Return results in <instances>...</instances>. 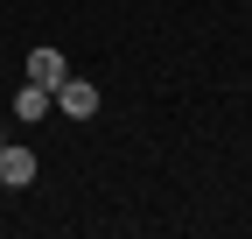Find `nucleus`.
I'll use <instances>...</instances> for the list:
<instances>
[{"label":"nucleus","instance_id":"obj_4","mask_svg":"<svg viewBox=\"0 0 252 239\" xmlns=\"http://www.w3.org/2000/svg\"><path fill=\"white\" fill-rule=\"evenodd\" d=\"M42 113H56V92H49V84H35V78H28L21 92H14V120H42Z\"/></svg>","mask_w":252,"mask_h":239},{"label":"nucleus","instance_id":"obj_5","mask_svg":"<svg viewBox=\"0 0 252 239\" xmlns=\"http://www.w3.org/2000/svg\"><path fill=\"white\" fill-rule=\"evenodd\" d=\"M0 148H7V134H0Z\"/></svg>","mask_w":252,"mask_h":239},{"label":"nucleus","instance_id":"obj_2","mask_svg":"<svg viewBox=\"0 0 252 239\" xmlns=\"http://www.w3.org/2000/svg\"><path fill=\"white\" fill-rule=\"evenodd\" d=\"M0 183H7V190H28V183H35V155H28V148H0Z\"/></svg>","mask_w":252,"mask_h":239},{"label":"nucleus","instance_id":"obj_3","mask_svg":"<svg viewBox=\"0 0 252 239\" xmlns=\"http://www.w3.org/2000/svg\"><path fill=\"white\" fill-rule=\"evenodd\" d=\"M28 78H35V84H49V92H56V84L70 78V64H63V49H28Z\"/></svg>","mask_w":252,"mask_h":239},{"label":"nucleus","instance_id":"obj_1","mask_svg":"<svg viewBox=\"0 0 252 239\" xmlns=\"http://www.w3.org/2000/svg\"><path fill=\"white\" fill-rule=\"evenodd\" d=\"M56 106L70 120H91V113H98V84H91V78H63L56 84Z\"/></svg>","mask_w":252,"mask_h":239}]
</instances>
